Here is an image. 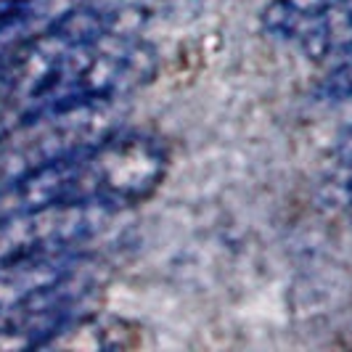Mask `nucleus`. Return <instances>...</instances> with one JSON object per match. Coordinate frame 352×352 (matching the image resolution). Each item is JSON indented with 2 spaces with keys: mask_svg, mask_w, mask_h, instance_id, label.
<instances>
[{
  "mask_svg": "<svg viewBox=\"0 0 352 352\" xmlns=\"http://www.w3.org/2000/svg\"><path fill=\"white\" fill-rule=\"evenodd\" d=\"M122 98L58 106L19 120L0 143V177H14L58 159L85 154L122 127Z\"/></svg>",
  "mask_w": 352,
  "mask_h": 352,
  "instance_id": "nucleus-1",
  "label": "nucleus"
},
{
  "mask_svg": "<svg viewBox=\"0 0 352 352\" xmlns=\"http://www.w3.org/2000/svg\"><path fill=\"white\" fill-rule=\"evenodd\" d=\"M96 292V263L88 257L67 273L61 281L30 294L0 316V350H37L51 347L72 320L80 318V307Z\"/></svg>",
  "mask_w": 352,
  "mask_h": 352,
  "instance_id": "nucleus-4",
  "label": "nucleus"
},
{
  "mask_svg": "<svg viewBox=\"0 0 352 352\" xmlns=\"http://www.w3.org/2000/svg\"><path fill=\"white\" fill-rule=\"evenodd\" d=\"M88 0H0V58L51 32Z\"/></svg>",
  "mask_w": 352,
  "mask_h": 352,
  "instance_id": "nucleus-5",
  "label": "nucleus"
},
{
  "mask_svg": "<svg viewBox=\"0 0 352 352\" xmlns=\"http://www.w3.org/2000/svg\"><path fill=\"white\" fill-rule=\"evenodd\" d=\"M141 344V329L120 316H80L51 342L58 350H133Z\"/></svg>",
  "mask_w": 352,
  "mask_h": 352,
  "instance_id": "nucleus-6",
  "label": "nucleus"
},
{
  "mask_svg": "<svg viewBox=\"0 0 352 352\" xmlns=\"http://www.w3.org/2000/svg\"><path fill=\"white\" fill-rule=\"evenodd\" d=\"M167 173L164 146L135 130H117L106 141L74 157L77 196L82 204L120 212L146 201Z\"/></svg>",
  "mask_w": 352,
  "mask_h": 352,
  "instance_id": "nucleus-2",
  "label": "nucleus"
},
{
  "mask_svg": "<svg viewBox=\"0 0 352 352\" xmlns=\"http://www.w3.org/2000/svg\"><path fill=\"white\" fill-rule=\"evenodd\" d=\"M117 212L104 204H51L0 217V263L80 252Z\"/></svg>",
  "mask_w": 352,
  "mask_h": 352,
  "instance_id": "nucleus-3",
  "label": "nucleus"
}]
</instances>
